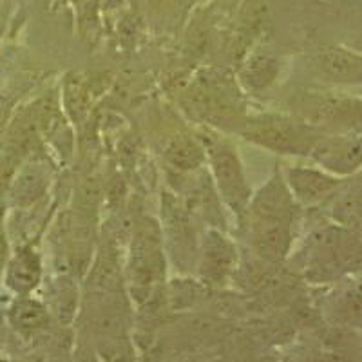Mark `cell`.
Returning <instances> with one entry per match:
<instances>
[{"mask_svg":"<svg viewBox=\"0 0 362 362\" xmlns=\"http://www.w3.org/2000/svg\"><path fill=\"white\" fill-rule=\"evenodd\" d=\"M362 270V235L332 225L310 235L305 276L317 284L334 283Z\"/></svg>","mask_w":362,"mask_h":362,"instance_id":"obj_1","label":"cell"},{"mask_svg":"<svg viewBox=\"0 0 362 362\" xmlns=\"http://www.w3.org/2000/svg\"><path fill=\"white\" fill-rule=\"evenodd\" d=\"M300 122L332 132V134H362V98L337 93H305L296 103Z\"/></svg>","mask_w":362,"mask_h":362,"instance_id":"obj_2","label":"cell"},{"mask_svg":"<svg viewBox=\"0 0 362 362\" xmlns=\"http://www.w3.org/2000/svg\"><path fill=\"white\" fill-rule=\"evenodd\" d=\"M245 134L255 144L283 154H310L322 138L321 131L305 122L283 116H261L248 124Z\"/></svg>","mask_w":362,"mask_h":362,"instance_id":"obj_3","label":"cell"},{"mask_svg":"<svg viewBox=\"0 0 362 362\" xmlns=\"http://www.w3.org/2000/svg\"><path fill=\"white\" fill-rule=\"evenodd\" d=\"M310 156L334 176H350L362 167V134L322 136Z\"/></svg>","mask_w":362,"mask_h":362,"instance_id":"obj_4","label":"cell"},{"mask_svg":"<svg viewBox=\"0 0 362 362\" xmlns=\"http://www.w3.org/2000/svg\"><path fill=\"white\" fill-rule=\"evenodd\" d=\"M254 245L261 257L281 261L290 247L292 212L254 209Z\"/></svg>","mask_w":362,"mask_h":362,"instance_id":"obj_5","label":"cell"},{"mask_svg":"<svg viewBox=\"0 0 362 362\" xmlns=\"http://www.w3.org/2000/svg\"><path fill=\"white\" fill-rule=\"evenodd\" d=\"M313 73L335 86L362 87V54L344 47H326L312 57Z\"/></svg>","mask_w":362,"mask_h":362,"instance_id":"obj_6","label":"cell"},{"mask_svg":"<svg viewBox=\"0 0 362 362\" xmlns=\"http://www.w3.org/2000/svg\"><path fill=\"white\" fill-rule=\"evenodd\" d=\"M209 154L223 196L234 209H243L248 199V189L234 148L228 144L214 140L209 144Z\"/></svg>","mask_w":362,"mask_h":362,"instance_id":"obj_7","label":"cell"},{"mask_svg":"<svg viewBox=\"0 0 362 362\" xmlns=\"http://www.w3.org/2000/svg\"><path fill=\"white\" fill-rule=\"evenodd\" d=\"M288 183L300 202L317 203L334 192L341 185V180L317 169H292L288 173Z\"/></svg>","mask_w":362,"mask_h":362,"instance_id":"obj_8","label":"cell"},{"mask_svg":"<svg viewBox=\"0 0 362 362\" xmlns=\"http://www.w3.org/2000/svg\"><path fill=\"white\" fill-rule=\"evenodd\" d=\"M232 261H234V250L230 245L214 232L209 234L203 252V274L212 281L221 279L230 270Z\"/></svg>","mask_w":362,"mask_h":362,"instance_id":"obj_9","label":"cell"},{"mask_svg":"<svg viewBox=\"0 0 362 362\" xmlns=\"http://www.w3.org/2000/svg\"><path fill=\"white\" fill-rule=\"evenodd\" d=\"M38 274H40V268H38L37 257L25 252L13 261L11 270H9V283H11L13 288L24 292V290L33 288L37 284Z\"/></svg>","mask_w":362,"mask_h":362,"instance_id":"obj_10","label":"cell"},{"mask_svg":"<svg viewBox=\"0 0 362 362\" xmlns=\"http://www.w3.org/2000/svg\"><path fill=\"white\" fill-rule=\"evenodd\" d=\"M167 158H169L170 163L177 169L189 170V169H196L198 165H202L203 160V153L202 148L198 145L194 144L190 138H176L173 144L169 145L167 148Z\"/></svg>","mask_w":362,"mask_h":362,"instance_id":"obj_11","label":"cell"},{"mask_svg":"<svg viewBox=\"0 0 362 362\" xmlns=\"http://www.w3.org/2000/svg\"><path fill=\"white\" fill-rule=\"evenodd\" d=\"M335 315L344 321H362V279L346 286L334 303Z\"/></svg>","mask_w":362,"mask_h":362,"instance_id":"obj_12","label":"cell"},{"mask_svg":"<svg viewBox=\"0 0 362 362\" xmlns=\"http://www.w3.org/2000/svg\"><path fill=\"white\" fill-rule=\"evenodd\" d=\"M13 322L21 328L25 329H33L40 328L45 321H47V315H45L44 308H42L38 303H33V300H22L18 303L11 312Z\"/></svg>","mask_w":362,"mask_h":362,"instance_id":"obj_13","label":"cell"}]
</instances>
